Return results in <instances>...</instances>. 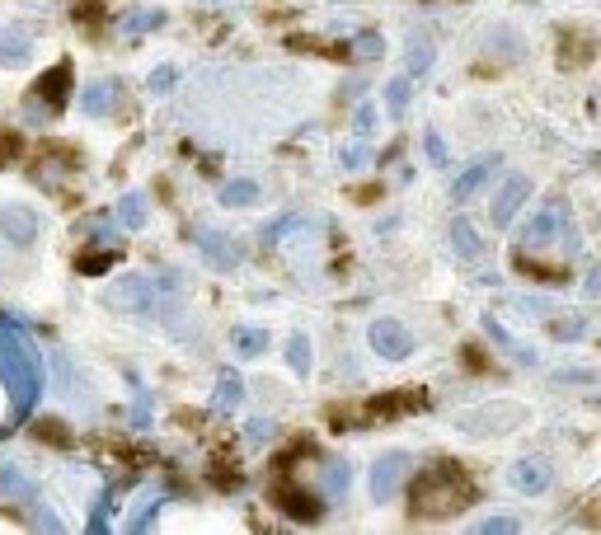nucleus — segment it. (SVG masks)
<instances>
[{
  "label": "nucleus",
  "mask_w": 601,
  "mask_h": 535,
  "mask_svg": "<svg viewBox=\"0 0 601 535\" xmlns=\"http://www.w3.org/2000/svg\"><path fill=\"white\" fill-rule=\"evenodd\" d=\"M517 526H522L517 517H484V521H475L479 535H517Z\"/></svg>",
  "instance_id": "33"
},
{
  "label": "nucleus",
  "mask_w": 601,
  "mask_h": 535,
  "mask_svg": "<svg viewBox=\"0 0 601 535\" xmlns=\"http://www.w3.org/2000/svg\"><path fill=\"white\" fill-rule=\"evenodd\" d=\"M155 517H160V498H151V503H146L137 517H132V531H151Z\"/></svg>",
  "instance_id": "37"
},
{
  "label": "nucleus",
  "mask_w": 601,
  "mask_h": 535,
  "mask_svg": "<svg viewBox=\"0 0 601 535\" xmlns=\"http://www.w3.org/2000/svg\"><path fill=\"white\" fill-rule=\"evenodd\" d=\"M118 90H123L118 80H94L80 104H85V113H90V118H108V113L118 108Z\"/></svg>",
  "instance_id": "17"
},
{
  "label": "nucleus",
  "mask_w": 601,
  "mask_h": 535,
  "mask_svg": "<svg viewBox=\"0 0 601 535\" xmlns=\"http://www.w3.org/2000/svg\"><path fill=\"white\" fill-rule=\"evenodd\" d=\"M0 235L10 240V245H33L38 240V216L29 207H19V202H5L0 207Z\"/></svg>",
  "instance_id": "10"
},
{
  "label": "nucleus",
  "mask_w": 601,
  "mask_h": 535,
  "mask_svg": "<svg viewBox=\"0 0 601 535\" xmlns=\"http://www.w3.org/2000/svg\"><path fill=\"white\" fill-rule=\"evenodd\" d=\"M0 493H15V498H33V484L15 465H0Z\"/></svg>",
  "instance_id": "30"
},
{
  "label": "nucleus",
  "mask_w": 601,
  "mask_h": 535,
  "mask_svg": "<svg viewBox=\"0 0 601 535\" xmlns=\"http://www.w3.org/2000/svg\"><path fill=\"white\" fill-rule=\"evenodd\" d=\"M339 160H343V169H367L371 165V146L367 141H348L339 151Z\"/></svg>",
  "instance_id": "32"
},
{
  "label": "nucleus",
  "mask_w": 601,
  "mask_h": 535,
  "mask_svg": "<svg viewBox=\"0 0 601 535\" xmlns=\"http://www.w3.org/2000/svg\"><path fill=\"white\" fill-rule=\"evenodd\" d=\"M409 465H414V460H409V451H390V456L376 460V465H371V498H376V503H390Z\"/></svg>",
  "instance_id": "7"
},
{
  "label": "nucleus",
  "mask_w": 601,
  "mask_h": 535,
  "mask_svg": "<svg viewBox=\"0 0 601 535\" xmlns=\"http://www.w3.org/2000/svg\"><path fill=\"white\" fill-rule=\"evenodd\" d=\"M320 484H324V489H320L324 498H343V493H348V460H339V456L324 460Z\"/></svg>",
  "instance_id": "22"
},
{
  "label": "nucleus",
  "mask_w": 601,
  "mask_h": 535,
  "mask_svg": "<svg viewBox=\"0 0 601 535\" xmlns=\"http://www.w3.org/2000/svg\"><path fill=\"white\" fill-rule=\"evenodd\" d=\"M555 338H583L587 334V320H573V324H550Z\"/></svg>",
  "instance_id": "41"
},
{
  "label": "nucleus",
  "mask_w": 601,
  "mask_h": 535,
  "mask_svg": "<svg viewBox=\"0 0 601 535\" xmlns=\"http://www.w3.org/2000/svg\"><path fill=\"white\" fill-rule=\"evenodd\" d=\"M526 198H531V179L526 174H508V184L494 193V207H489V221H494L498 230H508L512 221H517V212L526 207Z\"/></svg>",
  "instance_id": "6"
},
{
  "label": "nucleus",
  "mask_w": 601,
  "mask_h": 535,
  "mask_svg": "<svg viewBox=\"0 0 601 535\" xmlns=\"http://www.w3.org/2000/svg\"><path fill=\"white\" fill-rule=\"evenodd\" d=\"M550 479H555V470H550V460L545 456H526L508 470V484L517 493H545L550 489Z\"/></svg>",
  "instance_id": "9"
},
{
  "label": "nucleus",
  "mask_w": 601,
  "mask_h": 535,
  "mask_svg": "<svg viewBox=\"0 0 601 535\" xmlns=\"http://www.w3.org/2000/svg\"><path fill=\"white\" fill-rule=\"evenodd\" d=\"M231 343H235V352H240V357H263L273 338H268V329H245V324H240V329L231 334Z\"/></svg>",
  "instance_id": "24"
},
{
  "label": "nucleus",
  "mask_w": 601,
  "mask_h": 535,
  "mask_svg": "<svg viewBox=\"0 0 601 535\" xmlns=\"http://www.w3.org/2000/svg\"><path fill=\"white\" fill-rule=\"evenodd\" d=\"M353 52L362 57V62H381V57H386V38H381V33H371V29H362V33H357V43H353Z\"/></svg>",
  "instance_id": "29"
},
{
  "label": "nucleus",
  "mask_w": 601,
  "mask_h": 535,
  "mask_svg": "<svg viewBox=\"0 0 601 535\" xmlns=\"http://www.w3.org/2000/svg\"><path fill=\"white\" fill-rule=\"evenodd\" d=\"M423 409V395L418 390H395V395H381L367 404V418L371 423H386V418H404V413H418Z\"/></svg>",
  "instance_id": "12"
},
{
  "label": "nucleus",
  "mask_w": 601,
  "mask_h": 535,
  "mask_svg": "<svg viewBox=\"0 0 601 535\" xmlns=\"http://www.w3.org/2000/svg\"><path fill=\"white\" fill-rule=\"evenodd\" d=\"M216 202H221V207H254V202H259V184H254V179H231V184H221Z\"/></svg>",
  "instance_id": "21"
},
{
  "label": "nucleus",
  "mask_w": 601,
  "mask_h": 535,
  "mask_svg": "<svg viewBox=\"0 0 601 535\" xmlns=\"http://www.w3.org/2000/svg\"><path fill=\"white\" fill-rule=\"evenodd\" d=\"M108 507H113V493H99V498H94V507H90V521H85V531L90 535H104L108 531Z\"/></svg>",
  "instance_id": "31"
},
{
  "label": "nucleus",
  "mask_w": 601,
  "mask_h": 535,
  "mask_svg": "<svg viewBox=\"0 0 601 535\" xmlns=\"http://www.w3.org/2000/svg\"><path fill=\"white\" fill-rule=\"evenodd\" d=\"M268 432H273V423L268 418H254V423H245V442L254 446V442H268Z\"/></svg>",
  "instance_id": "40"
},
{
  "label": "nucleus",
  "mask_w": 601,
  "mask_h": 535,
  "mask_svg": "<svg viewBox=\"0 0 601 535\" xmlns=\"http://www.w3.org/2000/svg\"><path fill=\"white\" fill-rule=\"evenodd\" d=\"M118 226H123V230H141V226H146V193L132 188V193L118 198Z\"/></svg>",
  "instance_id": "23"
},
{
  "label": "nucleus",
  "mask_w": 601,
  "mask_h": 535,
  "mask_svg": "<svg viewBox=\"0 0 601 535\" xmlns=\"http://www.w3.org/2000/svg\"><path fill=\"white\" fill-rule=\"evenodd\" d=\"M371 123H376V108H371V104H357V127H362V132H371Z\"/></svg>",
  "instance_id": "42"
},
{
  "label": "nucleus",
  "mask_w": 601,
  "mask_h": 535,
  "mask_svg": "<svg viewBox=\"0 0 601 535\" xmlns=\"http://www.w3.org/2000/svg\"><path fill=\"white\" fill-rule=\"evenodd\" d=\"M503 418H517V423H522V418H526V409H508V404H494V409L465 413V418H461V428H465V432H475V437H494V432H498V423H503Z\"/></svg>",
  "instance_id": "13"
},
{
  "label": "nucleus",
  "mask_w": 601,
  "mask_h": 535,
  "mask_svg": "<svg viewBox=\"0 0 601 535\" xmlns=\"http://www.w3.org/2000/svg\"><path fill=\"white\" fill-rule=\"evenodd\" d=\"M386 113L390 118H404L409 113V76H395V80H386Z\"/></svg>",
  "instance_id": "26"
},
{
  "label": "nucleus",
  "mask_w": 601,
  "mask_h": 535,
  "mask_svg": "<svg viewBox=\"0 0 601 535\" xmlns=\"http://www.w3.org/2000/svg\"><path fill=\"white\" fill-rule=\"evenodd\" d=\"M494 169H498V155H484V160H475V165H470V169H465V174H461V179L451 184V198H456V202L475 198L479 188H484V179H489Z\"/></svg>",
  "instance_id": "16"
},
{
  "label": "nucleus",
  "mask_w": 601,
  "mask_h": 535,
  "mask_svg": "<svg viewBox=\"0 0 601 535\" xmlns=\"http://www.w3.org/2000/svg\"><path fill=\"white\" fill-rule=\"evenodd\" d=\"M432 62H437V47H432L428 33H409L404 38V66H409V76H428Z\"/></svg>",
  "instance_id": "15"
},
{
  "label": "nucleus",
  "mask_w": 601,
  "mask_h": 535,
  "mask_svg": "<svg viewBox=\"0 0 601 535\" xmlns=\"http://www.w3.org/2000/svg\"><path fill=\"white\" fill-rule=\"evenodd\" d=\"M367 338H371V352L376 357H386V362H404L409 352H414V334H409V324L404 320H371V329H367Z\"/></svg>",
  "instance_id": "5"
},
{
  "label": "nucleus",
  "mask_w": 601,
  "mask_h": 535,
  "mask_svg": "<svg viewBox=\"0 0 601 535\" xmlns=\"http://www.w3.org/2000/svg\"><path fill=\"white\" fill-rule=\"evenodd\" d=\"M0 381L10 390V428L29 423L43 399V357L15 320L0 315Z\"/></svg>",
  "instance_id": "1"
},
{
  "label": "nucleus",
  "mask_w": 601,
  "mask_h": 535,
  "mask_svg": "<svg viewBox=\"0 0 601 535\" xmlns=\"http://www.w3.org/2000/svg\"><path fill=\"white\" fill-rule=\"evenodd\" d=\"M475 503V479L456 460H432L409 484V517L414 521H447Z\"/></svg>",
  "instance_id": "2"
},
{
  "label": "nucleus",
  "mask_w": 601,
  "mask_h": 535,
  "mask_svg": "<svg viewBox=\"0 0 601 535\" xmlns=\"http://www.w3.org/2000/svg\"><path fill=\"white\" fill-rule=\"evenodd\" d=\"M287 367H292L296 376H310V338L306 334L287 338Z\"/></svg>",
  "instance_id": "28"
},
{
  "label": "nucleus",
  "mask_w": 601,
  "mask_h": 535,
  "mask_svg": "<svg viewBox=\"0 0 601 535\" xmlns=\"http://www.w3.org/2000/svg\"><path fill=\"white\" fill-rule=\"evenodd\" d=\"M38 437H43V442L66 446V442H71V428H66V423H57V418H43V423H38Z\"/></svg>",
  "instance_id": "34"
},
{
  "label": "nucleus",
  "mask_w": 601,
  "mask_h": 535,
  "mask_svg": "<svg viewBox=\"0 0 601 535\" xmlns=\"http://www.w3.org/2000/svg\"><path fill=\"white\" fill-rule=\"evenodd\" d=\"M296 221H301V216H278V221H268L259 240H263V245H273V240H278V235H287V230H292Z\"/></svg>",
  "instance_id": "36"
},
{
  "label": "nucleus",
  "mask_w": 601,
  "mask_h": 535,
  "mask_svg": "<svg viewBox=\"0 0 601 535\" xmlns=\"http://www.w3.org/2000/svg\"><path fill=\"white\" fill-rule=\"evenodd\" d=\"M587 291H601V263H592V268H587Z\"/></svg>",
  "instance_id": "43"
},
{
  "label": "nucleus",
  "mask_w": 601,
  "mask_h": 535,
  "mask_svg": "<svg viewBox=\"0 0 601 535\" xmlns=\"http://www.w3.org/2000/svg\"><path fill=\"white\" fill-rule=\"evenodd\" d=\"M559 221H564V202H555V207H540V212L531 216V226L522 230V249H545V245H555Z\"/></svg>",
  "instance_id": "11"
},
{
  "label": "nucleus",
  "mask_w": 601,
  "mask_h": 535,
  "mask_svg": "<svg viewBox=\"0 0 601 535\" xmlns=\"http://www.w3.org/2000/svg\"><path fill=\"white\" fill-rule=\"evenodd\" d=\"M451 249L461 254V259H479L484 254V240H479V230L465 221V216H456L451 221Z\"/></svg>",
  "instance_id": "19"
},
{
  "label": "nucleus",
  "mask_w": 601,
  "mask_h": 535,
  "mask_svg": "<svg viewBox=\"0 0 601 535\" xmlns=\"http://www.w3.org/2000/svg\"><path fill=\"white\" fill-rule=\"evenodd\" d=\"M19 146H24V141H19V132H0V169L10 165V160H15Z\"/></svg>",
  "instance_id": "38"
},
{
  "label": "nucleus",
  "mask_w": 601,
  "mask_h": 535,
  "mask_svg": "<svg viewBox=\"0 0 601 535\" xmlns=\"http://www.w3.org/2000/svg\"><path fill=\"white\" fill-rule=\"evenodd\" d=\"M423 151H428V160L437 169L447 165V141H442V132H428V137H423Z\"/></svg>",
  "instance_id": "35"
},
{
  "label": "nucleus",
  "mask_w": 601,
  "mask_h": 535,
  "mask_svg": "<svg viewBox=\"0 0 601 535\" xmlns=\"http://www.w3.org/2000/svg\"><path fill=\"white\" fill-rule=\"evenodd\" d=\"M71 94H76V66L57 62V66H47L43 76L29 85V99H24V108H29V118H57L66 104H71Z\"/></svg>",
  "instance_id": "3"
},
{
  "label": "nucleus",
  "mask_w": 601,
  "mask_h": 535,
  "mask_svg": "<svg viewBox=\"0 0 601 535\" xmlns=\"http://www.w3.org/2000/svg\"><path fill=\"white\" fill-rule=\"evenodd\" d=\"M484 329H489V338H494V343H498L503 352H512V357H517L522 367H536V352L526 348V343H517V338H512L508 329H503V324L494 320V315H484Z\"/></svg>",
  "instance_id": "20"
},
{
  "label": "nucleus",
  "mask_w": 601,
  "mask_h": 535,
  "mask_svg": "<svg viewBox=\"0 0 601 535\" xmlns=\"http://www.w3.org/2000/svg\"><path fill=\"white\" fill-rule=\"evenodd\" d=\"M240 399H245V381H240L235 371H221V376H216V409L226 413V409H235Z\"/></svg>",
  "instance_id": "25"
},
{
  "label": "nucleus",
  "mask_w": 601,
  "mask_h": 535,
  "mask_svg": "<svg viewBox=\"0 0 601 535\" xmlns=\"http://www.w3.org/2000/svg\"><path fill=\"white\" fill-rule=\"evenodd\" d=\"M33 52V38L19 29H0V66H24Z\"/></svg>",
  "instance_id": "18"
},
{
  "label": "nucleus",
  "mask_w": 601,
  "mask_h": 535,
  "mask_svg": "<svg viewBox=\"0 0 601 535\" xmlns=\"http://www.w3.org/2000/svg\"><path fill=\"white\" fill-rule=\"evenodd\" d=\"M273 503L287 512L292 521H301V526H310V521H320L324 512H329V498H324L320 489H306V484H296V470L292 465H278V484H273Z\"/></svg>",
  "instance_id": "4"
},
{
  "label": "nucleus",
  "mask_w": 601,
  "mask_h": 535,
  "mask_svg": "<svg viewBox=\"0 0 601 535\" xmlns=\"http://www.w3.org/2000/svg\"><path fill=\"white\" fill-rule=\"evenodd\" d=\"M165 29V10H137V15L123 19V33H132V38H141V33H155Z\"/></svg>",
  "instance_id": "27"
},
{
  "label": "nucleus",
  "mask_w": 601,
  "mask_h": 535,
  "mask_svg": "<svg viewBox=\"0 0 601 535\" xmlns=\"http://www.w3.org/2000/svg\"><path fill=\"white\" fill-rule=\"evenodd\" d=\"M174 80H179V71H174V66H155V71H151V90H155V94H165V90L174 85Z\"/></svg>",
  "instance_id": "39"
},
{
  "label": "nucleus",
  "mask_w": 601,
  "mask_h": 535,
  "mask_svg": "<svg viewBox=\"0 0 601 535\" xmlns=\"http://www.w3.org/2000/svg\"><path fill=\"white\" fill-rule=\"evenodd\" d=\"M198 254L212 263L216 273H231L235 263H240V245H235L226 230H198Z\"/></svg>",
  "instance_id": "8"
},
{
  "label": "nucleus",
  "mask_w": 601,
  "mask_h": 535,
  "mask_svg": "<svg viewBox=\"0 0 601 535\" xmlns=\"http://www.w3.org/2000/svg\"><path fill=\"white\" fill-rule=\"evenodd\" d=\"M108 301H113V306H123V310H151V282L132 273V277H123L118 287L108 291Z\"/></svg>",
  "instance_id": "14"
}]
</instances>
